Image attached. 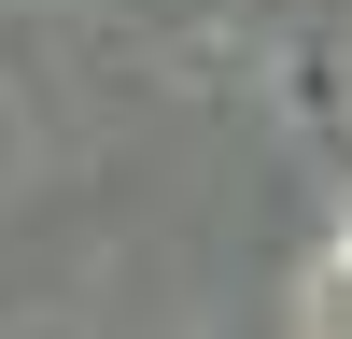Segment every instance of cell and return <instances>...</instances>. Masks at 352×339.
Instances as JSON below:
<instances>
[{
    "mask_svg": "<svg viewBox=\"0 0 352 339\" xmlns=\"http://www.w3.org/2000/svg\"><path fill=\"white\" fill-rule=\"evenodd\" d=\"M324 311H338V339H352V240H338V269H324Z\"/></svg>",
    "mask_w": 352,
    "mask_h": 339,
    "instance_id": "cell-1",
    "label": "cell"
}]
</instances>
